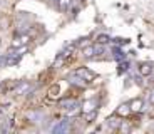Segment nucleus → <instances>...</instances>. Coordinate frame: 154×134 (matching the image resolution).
Instances as JSON below:
<instances>
[{"instance_id":"obj_1","label":"nucleus","mask_w":154,"mask_h":134,"mask_svg":"<svg viewBox=\"0 0 154 134\" xmlns=\"http://www.w3.org/2000/svg\"><path fill=\"white\" fill-rule=\"evenodd\" d=\"M82 112V106L79 102L74 104L72 107H69V109H66V116L67 117H75V116H79Z\"/></svg>"},{"instance_id":"obj_2","label":"nucleus","mask_w":154,"mask_h":134,"mask_svg":"<svg viewBox=\"0 0 154 134\" xmlns=\"http://www.w3.org/2000/svg\"><path fill=\"white\" fill-rule=\"evenodd\" d=\"M96 107H97V101H96V99L85 101V102L82 104V112H84V114H89V112L96 111Z\"/></svg>"},{"instance_id":"obj_3","label":"nucleus","mask_w":154,"mask_h":134,"mask_svg":"<svg viewBox=\"0 0 154 134\" xmlns=\"http://www.w3.org/2000/svg\"><path fill=\"white\" fill-rule=\"evenodd\" d=\"M69 82L70 84H74V86H81V87H84L85 86V79H82L79 74H72V76H69Z\"/></svg>"},{"instance_id":"obj_4","label":"nucleus","mask_w":154,"mask_h":134,"mask_svg":"<svg viewBox=\"0 0 154 134\" xmlns=\"http://www.w3.org/2000/svg\"><path fill=\"white\" fill-rule=\"evenodd\" d=\"M69 129H70V127H69V121H60L59 124H55L52 131H54V132H67Z\"/></svg>"},{"instance_id":"obj_5","label":"nucleus","mask_w":154,"mask_h":134,"mask_svg":"<svg viewBox=\"0 0 154 134\" xmlns=\"http://www.w3.org/2000/svg\"><path fill=\"white\" fill-rule=\"evenodd\" d=\"M131 109H132V112H141L144 109V102H143V99H134L131 102Z\"/></svg>"},{"instance_id":"obj_6","label":"nucleus","mask_w":154,"mask_h":134,"mask_svg":"<svg viewBox=\"0 0 154 134\" xmlns=\"http://www.w3.org/2000/svg\"><path fill=\"white\" fill-rule=\"evenodd\" d=\"M131 112H132L131 104H122V106L117 109V116H129Z\"/></svg>"},{"instance_id":"obj_7","label":"nucleus","mask_w":154,"mask_h":134,"mask_svg":"<svg viewBox=\"0 0 154 134\" xmlns=\"http://www.w3.org/2000/svg\"><path fill=\"white\" fill-rule=\"evenodd\" d=\"M77 74H79L82 79H85V80H92L94 79V74L91 72V70H87V69H79V70H77Z\"/></svg>"},{"instance_id":"obj_8","label":"nucleus","mask_w":154,"mask_h":134,"mask_svg":"<svg viewBox=\"0 0 154 134\" xmlns=\"http://www.w3.org/2000/svg\"><path fill=\"white\" fill-rule=\"evenodd\" d=\"M139 72L143 74V76H149V74L152 72V65H151V64H141Z\"/></svg>"},{"instance_id":"obj_9","label":"nucleus","mask_w":154,"mask_h":134,"mask_svg":"<svg viewBox=\"0 0 154 134\" xmlns=\"http://www.w3.org/2000/svg\"><path fill=\"white\" fill-rule=\"evenodd\" d=\"M74 104H77V101H75V99H64V101L60 102V106L64 107V109H69V107H72V106H74Z\"/></svg>"},{"instance_id":"obj_10","label":"nucleus","mask_w":154,"mask_h":134,"mask_svg":"<svg viewBox=\"0 0 154 134\" xmlns=\"http://www.w3.org/2000/svg\"><path fill=\"white\" fill-rule=\"evenodd\" d=\"M70 4H72V0H59V8L60 10H67L70 7Z\"/></svg>"},{"instance_id":"obj_11","label":"nucleus","mask_w":154,"mask_h":134,"mask_svg":"<svg viewBox=\"0 0 154 134\" xmlns=\"http://www.w3.org/2000/svg\"><path fill=\"white\" fill-rule=\"evenodd\" d=\"M124 57H126V55H124V52L121 49H114V59L116 61H124Z\"/></svg>"},{"instance_id":"obj_12","label":"nucleus","mask_w":154,"mask_h":134,"mask_svg":"<svg viewBox=\"0 0 154 134\" xmlns=\"http://www.w3.org/2000/svg\"><path fill=\"white\" fill-rule=\"evenodd\" d=\"M109 126H111L112 129H119V127H121V121H119V119H116V117H112V119H109Z\"/></svg>"},{"instance_id":"obj_13","label":"nucleus","mask_w":154,"mask_h":134,"mask_svg":"<svg viewBox=\"0 0 154 134\" xmlns=\"http://www.w3.org/2000/svg\"><path fill=\"white\" fill-rule=\"evenodd\" d=\"M94 54H96V47H85V49H84V55H85V57H92Z\"/></svg>"},{"instance_id":"obj_14","label":"nucleus","mask_w":154,"mask_h":134,"mask_svg":"<svg viewBox=\"0 0 154 134\" xmlns=\"http://www.w3.org/2000/svg\"><path fill=\"white\" fill-rule=\"evenodd\" d=\"M29 87H30L29 84H20L19 87H17V91H15V92H17V94H22V92H25Z\"/></svg>"},{"instance_id":"obj_15","label":"nucleus","mask_w":154,"mask_h":134,"mask_svg":"<svg viewBox=\"0 0 154 134\" xmlns=\"http://www.w3.org/2000/svg\"><path fill=\"white\" fill-rule=\"evenodd\" d=\"M97 42L99 44H107L109 42V35H99V37H97Z\"/></svg>"},{"instance_id":"obj_16","label":"nucleus","mask_w":154,"mask_h":134,"mask_svg":"<svg viewBox=\"0 0 154 134\" xmlns=\"http://www.w3.org/2000/svg\"><path fill=\"white\" fill-rule=\"evenodd\" d=\"M127 69V62H122L121 61V65H119V72H124Z\"/></svg>"},{"instance_id":"obj_17","label":"nucleus","mask_w":154,"mask_h":134,"mask_svg":"<svg viewBox=\"0 0 154 134\" xmlns=\"http://www.w3.org/2000/svg\"><path fill=\"white\" fill-rule=\"evenodd\" d=\"M149 101H151V102L154 104V89H152V91L149 92Z\"/></svg>"}]
</instances>
